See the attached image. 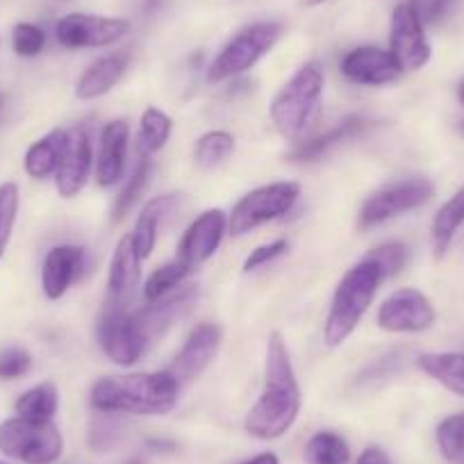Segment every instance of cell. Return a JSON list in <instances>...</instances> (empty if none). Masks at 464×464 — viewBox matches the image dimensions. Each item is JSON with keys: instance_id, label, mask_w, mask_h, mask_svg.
Returning <instances> with one entry per match:
<instances>
[{"instance_id": "cell-1", "label": "cell", "mask_w": 464, "mask_h": 464, "mask_svg": "<svg viewBox=\"0 0 464 464\" xmlns=\"http://www.w3.org/2000/svg\"><path fill=\"white\" fill-rule=\"evenodd\" d=\"M298 412H301V387L289 358L287 342L280 333H271L266 343L265 387L256 405L248 410L244 428L256 440H278L294 426Z\"/></svg>"}, {"instance_id": "cell-2", "label": "cell", "mask_w": 464, "mask_h": 464, "mask_svg": "<svg viewBox=\"0 0 464 464\" xmlns=\"http://www.w3.org/2000/svg\"><path fill=\"white\" fill-rule=\"evenodd\" d=\"M180 390L182 387L169 369L128 373V376L101 378L93 382L89 403L96 412L162 417L176 408Z\"/></svg>"}, {"instance_id": "cell-3", "label": "cell", "mask_w": 464, "mask_h": 464, "mask_svg": "<svg viewBox=\"0 0 464 464\" xmlns=\"http://www.w3.org/2000/svg\"><path fill=\"white\" fill-rule=\"evenodd\" d=\"M382 280L385 278H382L381 269L367 257L343 274L337 289H334L333 303H330L328 316H325L324 324V342L330 348L342 346L355 333L360 321L364 319L367 310L372 307Z\"/></svg>"}, {"instance_id": "cell-4", "label": "cell", "mask_w": 464, "mask_h": 464, "mask_svg": "<svg viewBox=\"0 0 464 464\" xmlns=\"http://www.w3.org/2000/svg\"><path fill=\"white\" fill-rule=\"evenodd\" d=\"M325 75L319 62H307L271 102V121L285 140H298L316 123L321 114Z\"/></svg>"}, {"instance_id": "cell-5", "label": "cell", "mask_w": 464, "mask_h": 464, "mask_svg": "<svg viewBox=\"0 0 464 464\" xmlns=\"http://www.w3.org/2000/svg\"><path fill=\"white\" fill-rule=\"evenodd\" d=\"M283 37V25L260 21L237 33L221 48L208 69L209 82H226L251 71Z\"/></svg>"}, {"instance_id": "cell-6", "label": "cell", "mask_w": 464, "mask_h": 464, "mask_svg": "<svg viewBox=\"0 0 464 464\" xmlns=\"http://www.w3.org/2000/svg\"><path fill=\"white\" fill-rule=\"evenodd\" d=\"M64 450L60 428L53 421L14 417L0 423V453L24 464H55Z\"/></svg>"}, {"instance_id": "cell-7", "label": "cell", "mask_w": 464, "mask_h": 464, "mask_svg": "<svg viewBox=\"0 0 464 464\" xmlns=\"http://www.w3.org/2000/svg\"><path fill=\"white\" fill-rule=\"evenodd\" d=\"M298 196H301L298 182H271V185L257 187L232 208V214L227 217V230L235 237L248 235L256 227L292 212Z\"/></svg>"}, {"instance_id": "cell-8", "label": "cell", "mask_w": 464, "mask_h": 464, "mask_svg": "<svg viewBox=\"0 0 464 464\" xmlns=\"http://www.w3.org/2000/svg\"><path fill=\"white\" fill-rule=\"evenodd\" d=\"M96 339L105 358L111 360L116 367H132L140 362L149 343L137 316L128 312L126 305H116V303H107L102 310L96 324Z\"/></svg>"}, {"instance_id": "cell-9", "label": "cell", "mask_w": 464, "mask_h": 464, "mask_svg": "<svg viewBox=\"0 0 464 464\" xmlns=\"http://www.w3.org/2000/svg\"><path fill=\"white\" fill-rule=\"evenodd\" d=\"M432 194H435V187L426 178H408V180L392 182L364 200L358 218L360 227L369 230V227L381 226V223L401 217L410 209L421 208L432 198Z\"/></svg>"}, {"instance_id": "cell-10", "label": "cell", "mask_w": 464, "mask_h": 464, "mask_svg": "<svg viewBox=\"0 0 464 464\" xmlns=\"http://www.w3.org/2000/svg\"><path fill=\"white\" fill-rule=\"evenodd\" d=\"M390 53L403 73L421 71L432 60V48L426 37V25L412 0H401L392 12Z\"/></svg>"}, {"instance_id": "cell-11", "label": "cell", "mask_w": 464, "mask_h": 464, "mask_svg": "<svg viewBox=\"0 0 464 464\" xmlns=\"http://www.w3.org/2000/svg\"><path fill=\"white\" fill-rule=\"evenodd\" d=\"M130 33V21L119 16L82 14L73 12L57 21L55 39L60 46L80 51V48H105L121 42Z\"/></svg>"}, {"instance_id": "cell-12", "label": "cell", "mask_w": 464, "mask_h": 464, "mask_svg": "<svg viewBox=\"0 0 464 464\" xmlns=\"http://www.w3.org/2000/svg\"><path fill=\"white\" fill-rule=\"evenodd\" d=\"M437 312L430 298L414 287L396 289L378 310V325L387 333L417 334L435 325Z\"/></svg>"}, {"instance_id": "cell-13", "label": "cell", "mask_w": 464, "mask_h": 464, "mask_svg": "<svg viewBox=\"0 0 464 464\" xmlns=\"http://www.w3.org/2000/svg\"><path fill=\"white\" fill-rule=\"evenodd\" d=\"M218 346H221V328L217 324L203 321L196 328H191L189 337L185 339L182 348L173 358L171 367H169L178 385L187 387L198 381L205 369L217 358Z\"/></svg>"}, {"instance_id": "cell-14", "label": "cell", "mask_w": 464, "mask_h": 464, "mask_svg": "<svg viewBox=\"0 0 464 464\" xmlns=\"http://www.w3.org/2000/svg\"><path fill=\"white\" fill-rule=\"evenodd\" d=\"M227 230V217L223 209H205L200 217L189 223L178 244L176 260H180L187 269L196 271L203 262H208L221 246Z\"/></svg>"}, {"instance_id": "cell-15", "label": "cell", "mask_w": 464, "mask_h": 464, "mask_svg": "<svg viewBox=\"0 0 464 464\" xmlns=\"http://www.w3.org/2000/svg\"><path fill=\"white\" fill-rule=\"evenodd\" d=\"M339 69L348 82L362 84V87H382V84L396 82L403 73L392 53L378 46H358L348 51Z\"/></svg>"}, {"instance_id": "cell-16", "label": "cell", "mask_w": 464, "mask_h": 464, "mask_svg": "<svg viewBox=\"0 0 464 464\" xmlns=\"http://www.w3.org/2000/svg\"><path fill=\"white\" fill-rule=\"evenodd\" d=\"M96 162L93 158L92 137L84 128H73L69 132L64 155L55 171V187L62 198H75L87 185L92 176V167Z\"/></svg>"}, {"instance_id": "cell-17", "label": "cell", "mask_w": 464, "mask_h": 464, "mask_svg": "<svg viewBox=\"0 0 464 464\" xmlns=\"http://www.w3.org/2000/svg\"><path fill=\"white\" fill-rule=\"evenodd\" d=\"M84 262H87V253H84L82 246L62 244V246L51 248L44 257L42 266V287L46 298L60 301L80 280L84 271Z\"/></svg>"}, {"instance_id": "cell-18", "label": "cell", "mask_w": 464, "mask_h": 464, "mask_svg": "<svg viewBox=\"0 0 464 464\" xmlns=\"http://www.w3.org/2000/svg\"><path fill=\"white\" fill-rule=\"evenodd\" d=\"M128 141H130V126L121 119L105 123L101 132V144L96 153V182L98 187H114L121 182L126 171Z\"/></svg>"}, {"instance_id": "cell-19", "label": "cell", "mask_w": 464, "mask_h": 464, "mask_svg": "<svg viewBox=\"0 0 464 464\" xmlns=\"http://www.w3.org/2000/svg\"><path fill=\"white\" fill-rule=\"evenodd\" d=\"M141 260L132 244V235L119 239L114 256L110 262V276H107V303L123 305L140 285Z\"/></svg>"}, {"instance_id": "cell-20", "label": "cell", "mask_w": 464, "mask_h": 464, "mask_svg": "<svg viewBox=\"0 0 464 464\" xmlns=\"http://www.w3.org/2000/svg\"><path fill=\"white\" fill-rule=\"evenodd\" d=\"M128 64H130L128 53H110V55L93 60L80 73L78 82H75V96L80 101H96V98L110 93L119 84V80L123 78Z\"/></svg>"}, {"instance_id": "cell-21", "label": "cell", "mask_w": 464, "mask_h": 464, "mask_svg": "<svg viewBox=\"0 0 464 464\" xmlns=\"http://www.w3.org/2000/svg\"><path fill=\"white\" fill-rule=\"evenodd\" d=\"M178 203H180V196L164 194L144 205V209H141L140 218H137L135 223V230L130 232L132 244H135V251L141 262L150 257L155 244H158L160 226H162V221L167 218V214H171L173 209L178 208Z\"/></svg>"}, {"instance_id": "cell-22", "label": "cell", "mask_w": 464, "mask_h": 464, "mask_svg": "<svg viewBox=\"0 0 464 464\" xmlns=\"http://www.w3.org/2000/svg\"><path fill=\"white\" fill-rule=\"evenodd\" d=\"M66 141H69V132L62 130V128H55L39 141H34L24 158L25 173L34 180H46V178L55 176L62 155H64Z\"/></svg>"}, {"instance_id": "cell-23", "label": "cell", "mask_w": 464, "mask_h": 464, "mask_svg": "<svg viewBox=\"0 0 464 464\" xmlns=\"http://www.w3.org/2000/svg\"><path fill=\"white\" fill-rule=\"evenodd\" d=\"M194 298H196V289L187 287V289H180L178 294L171 292L169 296L150 303V305L144 307L141 312H135L137 321H140V325L144 328L146 337L150 339L158 333H162L164 328H169L171 321H176L178 316H182L187 310H189Z\"/></svg>"}, {"instance_id": "cell-24", "label": "cell", "mask_w": 464, "mask_h": 464, "mask_svg": "<svg viewBox=\"0 0 464 464\" xmlns=\"http://www.w3.org/2000/svg\"><path fill=\"white\" fill-rule=\"evenodd\" d=\"M417 367L440 382L450 394L464 399V353L459 351H444V353H421L417 358Z\"/></svg>"}, {"instance_id": "cell-25", "label": "cell", "mask_w": 464, "mask_h": 464, "mask_svg": "<svg viewBox=\"0 0 464 464\" xmlns=\"http://www.w3.org/2000/svg\"><path fill=\"white\" fill-rule=\"evenodd\" d=\"M369 126H372V121H367V119H360V116H348V119L339 121L337 126H334L333 130L325 132V135H319V137H314V140L298 144L296 149L289 153V160H294V162H314V160H319L325 150H330L333 146L342 144V141L351 140V137L360 135V132L367 130Z\"/></svg>"}, {"instance_id": "cell-26", "label": "cell", "mask_w": 464, "mask_h": 464, "mask_svg": "<svg viewBox=\"0 0 464 464\" xmlns=\"http://www.w3.org/2000/svg\"><path fill=\"white\" fill-rule=\"evenodd\" d=\"M464 226V185L437 209L435 218L430 226V239H432V251L435 257H444L449 253L450 244H453L455 235L459 227Z\"/></svg>"}, {"instance_id": "cell-27", "label": "cell", "mask_w": 464, "mask_h": 464, "mask_svg": "<svg viewBox=\"0 0 464 464\" xmlns=\"http://www.w3.org/2000/svg\"><path fill=\"white\" fill-rule=\"evenodd\" d=\"M57 408H60V394L55 382H42L16 401V414L30 421H53Z\"/></svg>"}, {"instance_id": "cell-28", "label": "cell", "mask_w": 464, "mask_h": 464, "mask_svg": "<svg viewBox=\"0 0 464 464\" xmlns=\"http://www.w3.org/2000/svg\"><path fill=\"white\" fill-rule=\"evenodd\" d=\"M171 130H173L171 119H169L162 110H158V107H149V110L141 114V121H140V140H137V144H140V153L153 158L155 153H160V150L167 146L169 137H171Z\"/></svg>"}, {"instance_id": "cell-29", "label": "cell", "mask_w": 464, "mask_h": 464, "mask_svg": "<svg viewBox=\"0 0 464 464\" xmlns=\"http://www.w3.org/2000/svg\"><path fill=\"white\" fill-rule=\"evenodd\" d=\"M150 171H153V158H149V155H141L140 162H137V167H135V171H132V176L128 178V182L123 185L121 194L116 196L114 208H111V221L119 223V221H123L128 214H130V209L135 208L137 200H140L141 194H144L146 185H149Z\"/></svg>"}, {"instance_id": "cell-30", "label": "cell", "mask_w": 464, "mask_h": 464, "mask_svg": "<svg viewBox=\"0 0 464 464\" xmlns=\"http://www.w3.org/2000/svg\"><path fill=\"white\" fill-rule=\"evenodd\" d=\"M232 153H235V137L226 130H209L196 141L194 160L200 169L212 171L226 164Z\"/></svg>"}, {"instance_id": "cell-31", "label": "cell", "mask_w": 464, "mask_h": 464, "mask_svg": "<svg viewBox=\"0 0 464 464\" xmlns=\"http://www.w3.org/2000/svg\"><path fill=\"white\" fill-rule=\"evenodd\" d=\"M305 459L307 464H348L351 449L337 432L321 430L305 444Z\"/></svg>"}, {"instance_id": "cell-32", "label": "cell", "mask_w": 464, "mask_h": 464, "mask_svg": "<svg viewBox=\"0 0 464 464\" xmlns=\"http://www.w3.org/2000/svg\"><path fill=\"white\" fill-rule=\"evenodd\" d=\"M194 274L191 269H187L180 260H171L167 265H162L160 269H155L153 274L149 276L144 285V296L149 303L160 301V298L169 296L176 287H180L189 276Z\"/></svg>"}, {"instance_id": "cell-33", "label": "cell", "mask_w": 464, "mask_h": 464, "mask_svg": "<svg viewBox=\"0 0 464 464\" xmlns=\"http://www.w3.org/2000/svg\"><path fill=\"white\" fill-rule=\"evenodd\" d=\"M437 446L449 462H462L464 459V412L450 414L441 419L435 430Z\"/></svg>"}, {"instance_id": "cell-34", "label": "cell", "mask_w": 464, "mask_h": 464, "mask_svg": "<svg viewBox=\"0 0 464 464\" xmlns=\"http://www.w3.org/2000/svg\"><path fill=\"white\" fill-rule=\"evenodd\" d=\"M16 214H19V185L3 182L0 185V257L5 256V248L12 239Z\"/></svg>"}, {"instance_id": "cell-35", "label": "cell", "mask_w": 464, "mask_h": 464, "mask_svg": "<svg viewBox=\"0 0 464 464\" xmlns=\"http://www.w3.org/2000/svg\"><path fill=\"white\" fill-rule=\"evenodd\" d=\"M367 260H372L381 269L382 278H392L408 265V248L401 242H387L382 246L373 248Z\"/></svg>"}, {"instance_id": "cell-36", "label": "cell", "mask_w": 464, "mask_h": 464, "mask_svg": "<svg viewBox=\"0 0 464 464\" xmlns=\"http://www.w3.org/2000/svg\"><path fill=\"white\" fill-rule=\"evenodd\" d=\"M12 48L19 57H37L46 48V33L34 24H16L12 30Z\"/></svg>"}, {"instance_id": "cell-37", "label": "cell", "mask_w": 464, "mask_h": 464, "mask_svg": "<svg viewBox=\"0 0 464 464\" xmlns=\"http://www.w3.org/2000/svg\"><path fill=\"white\" fill-rule=\"evenodd\" d=\"M123 437V423L116 421L114 414L101 412L92 423V446L96 450H110L111 446L119 444V440Z\"/></svg>"}, {"instance_id": "cell-38", "label": "cell", "mask_w": 464, "mask_h": 464, "mask_svg": "<svg viewBox=\"0 0 464 464\" xmlns=\"http://www.w3.org/2000/svg\"><path fill=\"white\" fill-rule=\"evenodd\" d=\"M33 355L24 346H10L0 351V381H16L30 373Z\"/></svg>"}, {"instance_id": "cell-39", "label": "cell", "mask_w": 464, "mask_h": 464, "mask_svg": "<svg viewBox=\"0 0 464 464\" xmlns=\"http://www.w3.org/2000/svg\"><path fill=\"white\" fill-rule=\"evenodd\" d=\"M285 251H287V242H285V239H276V242L265 244V246H257L256 251H251V256L246 257V262H244V271L248 274V271L260 269V266L269 265L276 257L283 256Z\"/></svg>"}, {"instance_id": "cell-40", "label": "cell", "mask_w": 464, "mask_h": 464, "mask_svg": "<svg viewBox=\"0 0 464 464\" xmlns=\"http://www.w3.org/2000/svg\"><path fill=\"white\" fill-rule=\"evenodd\" d=\"M412 3L417 7L419 16H421L423 25H435L449 14L455 0H412Z\"/></svg>"}, {"instance_id": "cell-41", "label": "cell", "mask_w": 464, "mask_h": 464, "mask_svg": "<svg viewBox=\"0 0 464 464\" xmlns=\"http://www.w3.org/2000/svg\"><path fill=\"white\" fill-rule=\"evenodd\" d=\"M358 464H392V459L381 446H369V449L362 450Z\"/></svg>"}, {"instance_id": "cell-42", "label": "cell", "mask_w": 464, "mask_h": 464, "mask_svg": "<svg viewBox=\"0 0 464 464\" xmlns=\"http://www.w3.org/2000/svg\"><path fill=\"white\" fill-rule=\"evenodd\" d=\"M242 464H280V462H278V455L276 453H260V455H256L253 459H246V462H242Z\"/></svg>"}, {"instance_id": "cell-43", "label": "cell", "mask_w": 464, "mask_h": 464, "mask_svg": "<svg viewBox=\"0 0 464 464\" xmlns=\"http://www.w3.org/2000/svg\"><path fill=\"white\" fill-rule=\"evenodd\" d=\"M324 3H328V0H301L303 7H319L324 5Z\"/></svg>"}, {"instance_id": "cell-44", "label": "cell", "mask_w": 464, "mask_h": 464, "mask_svg": "<svg viewBox=\"0 0 464 464\" xmlns=\"http://www.w3.org/2000/svg\"><path fill=\"white\" fill-rule=\"evenodd\" d=\"M458 101L464 105V80L458 84Z\"/></svg>"}, {"instance_id": "cell-45", "label": "cell", "mask_w": 464, "mask_h": 464, "mask_svg": "<svg viewBox=\"0 0 464 464\" xmlns=\"http://www.w3.org/2000/svg\"><path fill=\"white\" fill-rule=\"evenodd\" d=\"M5 102H7V96L0 92V116H3V111H5Z\"/></svg>"}, {"instance_id": "cell-46", "label": "cell", "mask_w": 464, "mask_h": 464, "mask_svg": "<svg viewBox=\"0 0 464 464\" xmlns=\"http://www.w3.org/2000/svg\"><path fill=\"white\" fill-rule=\"evenodd\" d=\"M458 132H459V135H462V137H464V119H462V121H459V123H458Z\"/></svg>"}, {"instance_id": "cell-47", "label": "cell", "mask_w": 464, "mask_h": 464, "mask_svg": "<svg viewBox=\"0 0 464 464\" xmlns=\"http://www.w3.org/2000/svg\"><path fill=\"white\" fill-rule=\"evenodd\" d=\"M0 464H5V462H0Z\"/></svg>"}]
</instances>
